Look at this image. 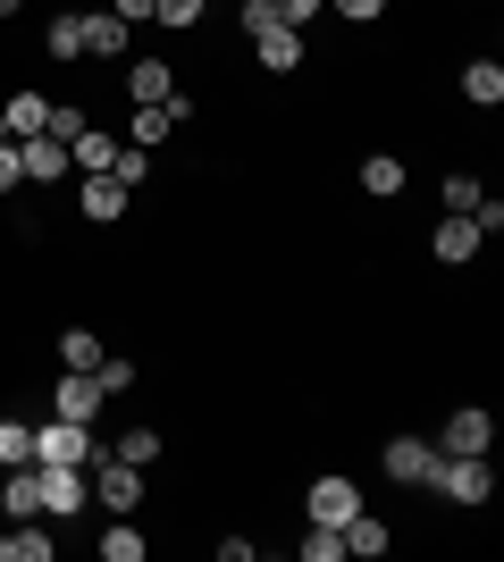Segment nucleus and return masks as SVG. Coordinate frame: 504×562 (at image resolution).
<instances>
[{
	"instance_id": "nucleus-1",
	"label": "nucleus",
	"mask_w": 504,
	"mask_h": 562,
	"mask_svg": "<svg viewBox=\"0 0 504 562\" xmlns=\"http://www.w3.org/2000/svg\"><path fill=\"white\" fill-rule=\"evenodd\" d=\"M429 487L446 495V504H462V513H480L488 495H496V470H488V453H446Z\"/></svg>"
},
{
	"instance_id": "nucleus-2",
	"label": "nucleus",
	"mask_w": 504,
	"mask_h": 562,
	"mask_svg": "<svg viewBox=\"0 0 504 562\" xmlns=\"http://www.w3.org/2000/svg\"><path fill=\"white\" fill-rule=\"evenodd\" d=\"M429 446L437 453H496V412H488V403H455Z\"/></svg>"
},
{
	"instance_id": "nucleus-3",
	"label": "nucleus",
	"mask_w": 504,
	"mask_h": 562,
	"mask_svg": "<svg viewBox=\"0 0 504 562\" xmlns=\"http://www.w3.org/2000/svg\"><path fill=\"white\" fill-rule=\"evenodd\" d=\"M354 513H361V487L345 470H320L312 487H303V520H320V529H345Z\"/></svg>"
},
{
	"instance_id": "nucleus-4",
	"label": "nucleus",
	"mask_w": 504,
	"mask_h": 562,
	"mask_svg": "<svg viewBox=\"0 0 504 562\" xmlns=\"http://www.w3.org/2000/svg\"><path fill=\"white\" fill-rule=\"evenodd\" d=\"M144 487H152V479H144L135 462L93 453V504H101V513H135V504H144Z\"/></svg>"
},
{
	"instance_id": "nucleus-5",
	"label": "nucleus",
	"mask_w": 504,
	"mask_h": 562,
	"mask_svg": "<svg viewBox=\"0 0 504 562\" xmlns=\"http://www.w3.org/2000/svg\"><path fill=\"white\" fill-rule=\"evenodd\" d=\"M93 428L85 420H59V412H51L43 428H34V462H76V470H93Z\"/></svg>"
},
{
	"instance_id": "nucleus-6",
	"label": "nucleus",
	"mask_w": 504,
	"mask_h": 562,
	"mask_svg": "<svg viewBox=\"0 0 504 562\" xmlns=\"http://www.w3.org/2000/svg\"><path fill=\"white\" fill-rule=\"evenodd\" d=\"M437 462H446V453H437L429 437H387V453H379V470L395 479V487H429Z\"/></svg>"
},
{
	"instance_id": "nucleus-7",
	"label": "nucleus",
	"mask_w": 504,
	"mask_h": 562,
	"mask_svg": "<svg viewBox=\"0 0 504 562\" xmlns=\"http://www.w3.org/2000/svg\"><path fill=\"white\" fill-rule=\"evenodd\" d=\"M101 403H110V395H101V378H93V370H68L59 386H51V412H59V420H85V428H93V420H101Z\"/></svg>"
},
{
	"instance_id": "nucleus-8",
	"label": "nucleus",
	"mask_w": 504,
	"mask_h": 562,
	"mask_svg": "<svg viewBox=\"0 0 504 562\" xmlns=\"http://www.w3.org/2000/svg\"><path fill=\"white\" fill-rule=\"evenodd\" d=\"M34 470H43V520L85 513V470L76 462H34Z\"/></svg>"
},
{
	"instance_id": "nucleus-9",
	"label": "nucleus",
	"mask_w": 504,
	"mask_h": 562,
	"mask_svg": "<svg viewBox=\"0 0 504 562\" xmlns=\"http://www.w3.org/2000/svg\"><path fill=\"white\" fill-rule=\"evenodd\" d=\"M0 520H43V470L34 462H9V479H0Z\"/></svg>"
},
{
	"instance_id": "nucleus-10",
	"label": "nucleus",
	"mask_w": 504,
	"mask_h": 562,
	"mask_svg": "<svg viewBox=\"0 0 504 562\" xmlns=\"http://www.w3.org/2000/svg\"><path fill=\"white\" fill-rule=\"evenodd\" d=\"M253 68L294 76V68H303V25H269V34H253Z\"/></svg>"
},
{
	"instance_id": "nucleus-11",
	"label": "nucleus",
	"mask_w": 504,
	"mask_h": 562,
	"mask_svg": "<svg viewBox=\"0 0 504 562\" xmlns=\"http://www.w3.org/2000/svg\"><path fill=\"white\" fill-rule=\"evenodd\" d=\"M18 160H25V186H59V177L76 168L59 135H25V143H18Z\"/></svg>"
},
{
	"instance_id": "nucleus-12",
	"label": "nucleus",
	"mask_w": 504,
	"mask_h": 562,
	"mask_svg": "<svg viewBox=\"0 0 504 562\" xmlns=\"http://www.w3.org/2000/svg\"><path fill=\"white\" fill-rule=\"evenodd\" d=\"M85 18V59H126V43H135V25L110 18V9H76Z\"/></svg>"
},
{
	"instance_id": "nucleus-13",
	"label": "nucleus",
	"mask_w": 504,
	"mask_h": 562,
	"mask_svg": "<svg viewBox=\"0 0 504 562\" xmlns=\"http://www.w3.org/2000/svg\"><path fill=\"white\" fill-rule=\"evenodd\" d=\"M480 244H488V235L471 227L462 211H446V218H437V235H429V252L446 260V269H462V260H480Z\"/></svg>"
},
{
	"instance_id": "nucleus-14",
	"label": "nucleus",
	"mask_w": 504,
	"mask_h": 562,
	"mask_svg": "<svg viewBox=\"0 0 504 562\" xmlns=\"http://www.w3.org/2000/svg\"><path fill=\"white\" fill-rule=\"evenodd\" d=\"M126 202H135V193H126L119 177H85V193H76V211L93 218V227H119V218H126Z\"/></svg>"
},
{
	"instance_id": "nucleus-15",
	"label": "nucleus",
	"mask_w": 504,
	"mask_h": 562,
	"mask_svg": "<svg viewBox=\"0 0 504 562\" xmlns=\"http://www.w3.org/2000/svg\"><path fill=\"white\" fill-rule=\"evenodd\" d=\"M126 68V101H168L177 93V68L168 59H119Z\"/></svg>"
},
{
	"instance_id": "nucleus-16",
	"label": "nucleus",
	"mask_w": 504,
	"mask_h": 562,
	"mask_svg": "<svg viewBox=\"0 0 504 562\" xmlns=\"http://www.w3.org/2000/svg\"><path fill=\"white\" fill-rule=\"evenodd\" d=\"M387 546H395V529H387V520H379V513H370V504H361V513H354V520H345V554H361V562H379V554H387Z\"/></svg>"
},
{
	"instance_id": "nucleus-17",
	"label": "nucleus",
	"mask_w": 504,
	"mask_h": 562,
	"mask_svg": "<svg viewBox=\"0 0 504 562\" xmlns=\"http://www.w3.org/2000/svg\"><path fill=\"white\" fill-rule=\"evenodd\" d=\"M0 117H9V143L43 135V126H51V93H9V101H0Z\"/></svg>"
},
{
	"instance_id": "nucleus-18",
	"label": "nucleus",
	"mask_w": 504,
	"mask_h": 562,
	"mask_svg": "<svg viewBox=\"0 0 504 562\" xmlns=\"http://www.w3.org/2000/svg\"><path fill=\"white\" fill-rule=\"evenodd\" d=\"M177 135V117L160 110V101H135V110H126V143H135V151H152V143H168Z\"/></svg>"
},
{
	"instance_id": "nucleus-19",
	"label": "nucleus",
	"mask_w": 504,
	"mask_h": 562,
	"mask_svg": "<svg viewBox=\"0 0 504 562\" xmlns=\"http://www.w3.org/2000/svg\"><path fill=\"white\" fill-rule=\"evenodd\" d=\"M0 562H51V538L34 520H0Z\"/></svg>"
},
{
	"instance_id": "nucleus-20",
	"label": "nucleus",
	"mask_w": 504,
	"mask_h": 562,
	"mask_svg": "<svg viewBox=\"0 0 504 562\" xmlns=\"http://www.w3.org/2000/svg\"><path fill=\"white\" fill-rule=\"evenodd\" d=\"M144 554H152V538L126 513H110V529H101V562H144Z\"/></svg>"
},
{
	"instance_id": "nucleus-21",
	"label": "nucleus",
	"mask_w": 504,
	"mask_h": 562,
	"mask_svg": "<svg viewBox=\"0 0 504 562\" xmlns=\"http://www.w3.org/2000/svg\"><path fill=\"white\" fill-rule=\"evenodd\" d=\"M361 193H370V202H395V193H404V160H395V151H370V160H361Z\"/></svg>"
},
{
	"instance_id": "nucleus-22",
	"label": "nucleus",
	"mask_w": 504,
	"mask_h": 562,
	"mask_svg": "<svg viewBox=\"0 0 504 562\" xmlns=\"http://www.w3.org/2000/svg\"><path fill=\"white\" fill-rule=\"evenodd\" d=\"M462 101H471V110H496L504 101V68L496 59H471V68H462Z\"/></svg>"
},
{
	"instance_id": "nucleus-23",
	"label": "nucleus",
	"mask_w": 504,
	"mask_h": 562,
	"mask_svg": "<svg viewBox=\"0 0 504 562\" xmlns=\"http://www.w3.org/2000/svg\"><path fill=\"white\" fill-rule=\"evenodd\" d=\"M68 160H76V168H85V177H110V160H119V143L101 135V126H85V135H76V143H68Z\"/></svg>"
},
{
	"instance_id": "nucleus-24",
	"label": "nucleus",
	"mask_w": 504,
	"mask_h": 562,
	"mask_svg": "<svg viewBox=\"0 0 504 562\" xmlns=\"http://www.w3.org/2000/svg\"><path fill=\"white\" fill-rule=\"evenodd\" d=\"M43 50L59 59V68H68V59H85V18H51V25H43Z\"/></svg>"
},
{
	"instance_id": "nucleus-25",
	"label": "nucleus",
	"mask_w": 504,
	"mask_h": 562,
	"mask_svg": "<svg viewBox=\"0 0 504 562\" xmlns=\"http://www.w3.org/2000/svg\"><path fill=\"white\" fill-rule=\"evenodd\" d=\"M101 352H110V345H101L93 328H68V336H59V370H101Z\"/></svg>"
},
{
	"instance_id": "nucleus-26",
	"label": "nucleus",
	"mask_w": 504,
	"mask_h": 562,
	"mask_svg": "<svg viewBox=\"0 0 504 562\" xmlns=\"http://www.w3.org/2000/svg\"><path fill=\"white\" fill-rule=\"evenodd\" d=\"M110 453H119V462H135V470H152V462H160V428H152V420H144V428H126Z\"/></svg>"
},
{
	"instance_id": "nucleus-27",
	"label": "nucleus",
	"mask_w": 504,
	"mask_h": 562,
	"mask_svg": "<svg viewBox=\"0 0 504 562\" xmlns=\"http://www.w3.org/2000/svg\"><path fill=\"white\" fill-rule=\"evenodd\" d=\"M480 177H471V168H455V177H446V186H437V202H446V211H462V218H471V211H480Z\"/></svg>"
},
{
	"instance_id": "nucleus-28",
	"label": "nucleus",
	"mask_w": 504,
	"mask_h": 562,
	"mask_svg": "<svg viewBox=\"0 0 504 562\" xmlns=\"http://www.w3.org/2000/svg\"><path fill=\"white\" fill-rule=\"evenodd\" d=\"M152 25H168V34H193V25H202V0H152Z\"/></svg>"
},
{
	"instance_id": "nucleus-29",
	"label": "nucleus",
	"mask_w": 504,
	"mask_h": 562,
	"mask_svg": "<svg viewBox=\"0 0 504 562\" xmlns=\"http://www.w3.org/2000/svg\"><path fill=\"white\" fill-rule=\"evenodd\" d=\"M9 462H34V420H0V470Z\"/></svg>"
},
{
	"instance_id": "nucleus-30",
	"label": "nucleus",
	"mask_w": 504,
	"mask_h": 562,
	"mask_svg": "<svg viewBox=\"0 0 504 562\" xmlns=\"http://www.w3.org/2000/svg\"><path fill=\"white\" fill-rule=\"evenodd\" d=\"M110 177H119L126 193H144V177H152V151H135V143H119V160H110Z\"/></svg>"
},
{
	"instance_id": "nucleus-31",
	"label": "nucleus",
	"mask_w": 504,
	"mask_h": 562,
	"mask_svg": "<svg viewBox=\"0 0 504 562\" xmlns=\"http://www.w3.org/2000/svg\"><path fill=\"white\" fill-rule=\"evenodd\" d=\"M85 126H93V110H76V101H51V126H43V135L76 143V135H85Z\"/></svg>"
},
{
	"instance_id": "nucleus-32",
	"label": "nucleus",
	"mask_w": 504,
	"mask_h": 562,
	"mask_svg": "<svg viewBox=\"0 0 504 562\" xmlns=\"http://www.w3.org/2000/svg\"><path fill=\"white\" fill-rule=\"evenodd\" d=\"M101 395H135V361H119V352H101Z\"/></svg>"
},
{
	"instance_id": "nucleus-33",
	"label": "nucleus",
	"mask_w": 504,
	"mask_h": 562,
	"mask_svg": "<svg viewBox=\"0 0 504 562\" xmlns=\"http://www.w3.org/2000/svg\"><path fill=\"white\" fill-rule=\"evenodd\" d=\"M303 562H345V529H320V520H312V538H303Z\"/></svg>"
},
{
	"instance_id": "nucleus-34",
	"label": "nucleus",
	"mask_w": 504,
	"mask_h": 562,
	"mask_svg": "<svg viewBox=\"0 0 504 562\" xmlns=\"http://www.w3.org/2000/svg\"><path fill=\"white\" fill-rule=\"evenodd\" d=\"M269 25H278V9H269V0H244V9H236V34H244V43H253V34H269Z\"/></svg>"
},
{
	"instance_id": "nucleus-35",
	"label": "nucleus",
	"mask_w": 504,
	"mask_h": 562,
	"mask_svg": "<svg viewBox=\"0 0 504 562\" xmlns=\"http://www.w3.org/2000/svg\"><path fill=\"white\" fill-rule=\"evenodd\" d=\"M328 9H336L345 25H379V18H387V0H328Z\"/></svg>"
},
{
	"instance_id": "nucleus-36",
	"label": "nucleus",
	"mask_w": 504,
	"mask_h": 562,
	"mask_svg": "<svg viewBox=\"0 0 504 562\" xmlns=\"http://www.w3.org/2000/svg\"><path fill=\"white\" fill-rule=\"evenodd\" d=\"M269 9H278V25H312L328 0H269Z\"/></svg>"
},
{
	"instance_id": "nucleus-37",
	"label": "nucleus",
	"mask_w": 504,
	"mask_h": 562,
	"mask_svg": "<svg viewBox=\"0 0 504 562\" xmlns=\"http://www.w3.org/2000/svg\"><path fill=\"white\" fill-rule=\"evenodd\" d=\"M25 186V160H18V143H0V193H18Z\"/></svg>"
},
{
	"instance_id": "nucleus-38",
	"label": "nucleus",
	"mask_w": 504,
	"mask_h": 562,
	"mask_svg": "<svg viewBox=\"0 0 504 562\" xmlns=\"http://www.w3.org/2000/svg\"><path fill=\"white\" fill-rule=\"evenodd\" d=\"M471 227H480V235H496V227H504V202H496V193H480V211H471Z\"/></svg>"
},
{
	"instance_id": "nucleus-39",
	"label": "nucleus",
	"mask_w": 504,
	"mask_h": 562,
	"mask_svg": "<svg viewBox=\"0 0 504 562\" xmlns=\"http://www.w3.org/2000/svg\"><path fill=\"white\" fill-rule=\"evenodd\" d=\"M110 18H126V25H152V0H110Z\"/></svg>"
},
{
	"instance_id": "nucleus-40",
	"label": "nucleus",
	"mask_w": 504,
	"mask_h": 562,
	"mask_svg": "<svg viewBox=\"0 0 504 562\" xmlns=\"http://www.w3.org/2000/svg\"><path fill=\"white\" fill-rule=\"evenodd\" d=\"M85 9H110V0H85Z\"/></svg>"
}]
</instances>
